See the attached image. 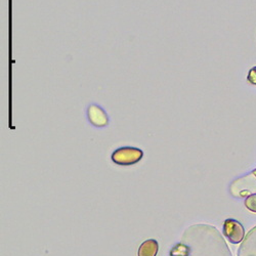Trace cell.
Wrapping results in <instances>:
<instances>
[{"mask_svg": "<svg viewBox=\"0 0 256 256\" xmlns=\"http://www.w3.org/2000/svg\"><path fill=\"white\" fill-rule=\"evenodd\" d=\"M144 152L138 148L134 146H123L117 148L112 154V161L121 166L134 165L142 160Z\"/></svg>", "mask_w": 256, "mask_h": 256, "instance_id": "6da1fadb", "label": "cell"}, {"mask_svg": "<svg viewBox=\"0 0 256 256\" xmlns=\"http://www.w3.org/2000/svg\"><path fill=\"white\" fill-rule=\"evenodd\" d=\"M86 116L90 123L98 128L106 127L109 124V116L104 108L98 104H90L86 109Z\"/></svg>", "mask_w": 256, "mask_h": 256, "instance_id": "7a4b0ae2", "label": "cell"}, {"mask_svg": "<svg viewBox=\"0 0 256 256\" xmlns=\"http://www.w3.org/2000/svg\"><path fill=\"white\" fill-rule=\"evenodd\" d=\"M159 250V244L154 239H148L142 243L138 248V256H156Z\"/></svg>", "mask_w": 256, "mask_h": 256, "instance_id": "3957f363", "label": "cell"}, {"mask_svg": "<svg viewBox=\"0 0 256 256\" xmlns=\"http://www.w3.org/2000/svg\"><path fill=\"white\" fill-rule=\"evenodd\" d=\"M237 228H239L238 222L234 220H228L224 224V234L232 241V242H239L241 237H243V234L236 232Z\"/></svg>", "mask_w": 256, "mask_h": 256, "instance_id": "277c9868", "label": "cell"}]
</instances>
